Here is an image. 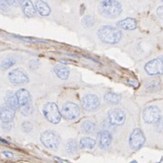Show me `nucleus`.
Here are the masks:
<instances>
[{"label": "nucleus", "mask_w": 163, "mask_h": 163, "mask_svg": "<svg viewBox=\"0 0 163 163\" xmlns=\"http://www.w3.org/2000/svg\"><path fill=\"white\" fill-rule=\"evenodd\" d=\"M98 38L104 42L108 44H115L120 41L122 38L121 31L112 26H104L97 31Z\"/></svg>", "instance_id": "nucleus-1"}, {"label": "nucleus", "mask_w": 163, "mask_h": 163, "mask_svg": "<svg viewBox=\"0 0 163 163\" xmlns=\"http://www.w3.org/2000/svg\"><path fill=\"white\" fill-rule=\"evenodd\" d=\"M101 14L107 17H116L122 11L121 4L117 1H102L99 5Z\"/></svg>", "instance_id": "nucleus-2"}, {"label": "nucleus", "mask_w": 163, "mask_h": 163, "mask_svg": "<svg viewBox=\"0 0 163 163\" xmlns=\"http://www.w3.org/2000/svg\"><path fill=\"white\" fill-rule=\"evenodd\" d=\"M43 114L45 118L52 123V124H58L60 121L61 118V113L58 108L57 105L54 103H47L42 109Z\"/></svg>", "instance_id": "nucleus-3"}, {"label": "nucleus", "mask_w": 163, "mask_h": 163, "mask_svg": "<svg viewBox=\"0 0 163 163\" xmlns=\"http://www.w3.org/2000/svg\"><path fill=\"white\" fill-rule=\"evenodd\" d=\"M41 141L45 148L50 149H56L60 144V137L54 131L47 130L41 134Z\"/></svg>", "instance_id": "nucleus-4"}, {"label": "nucleus", "mask_w": 163, "mask_h": 163, "mask_svg": "<svg viewBox=\"0 0 163 163\" xmlns=\"http://www.w3.org/2000/svg\"><path fill=\"white\" fill-rule=\"evenodd\" d=\"M143 119L146 123L157 124L161 119V113L160 109L156 107H148L143 111Z\"/></svg>", "instance_id": "nucleus-5"}, {"label": "nucleus", "mask_w": 163, "mask_h": 163, "mask_svg": "<svg viewBox=\"0 0 163 163\" xmlns=\"http://www.w3.org/2000/svg\"><path fill=\"white\" fill-rule=\"evenodd\" d=\"M145 71L149 75L163 74V57H160L149 61L145 66Z\"/></svg>", "instance_id": "nucleus-6"}, {"label": "nucleus", "mask_w": 163, "mask_h": 163, "mask_svg": "<svg viewBox=\"0 0 163 163\" xmlns=\"http://www.w3.org/2000/svg\"><path fill=\"white\" fill-rule=\"evenodd\" d=\"M60 113H61V115L65 119L73 120V119H76L79 116L80 109H79L77 105H75L73 103H71V102H67L62 106Z\"/></svg>", "instance_id": "nucleus-7"}, {"label": "nucleus", "mask_w": 163, "mask_h": 163, "mask_svg": "<svg viewBox=\"0 0 163 163\" xmlns=\"http://www.w3.org/2000/svg\"><path fill=\"white\" fill-rule=\"evenodd\" d=\"M145 143V136L139 128L134 129L129 138V145L132 149H139Z\"/></svg>", "instance_id": "nucleus-8"}, {"label": "nucleus", "mask_w": 163, "mask_h": 163, "mask_svg": "<svg viewBox=\"0 0 163 163\" xmlns=\"http://www.w3.org/2000/svg\"><path fill=\"white\" fill-rule=\"evenodd\" d=\"M8 80L11 83L17 85L29 82V76L20 69H15L8 73Z\"/></svg>", "instance_id": "nucleus-9"}, {"label": "nucleus", "mask_w": 163, "mask_h": 163, "mask_svg": "<svg viewBox=\"0 0 163 163\" xmlns=\"http://www.w3.org/2000/svg\"><path fill=\"white\" fill-rule=\"evenodd\" d=\"M82 106L87 111H95L99 107L100 100L95 95H87L83 98Z\"/></svg>", "instance_id": "nucleus-10"}, {"label": "nucleus", "mask_w": 163, "mask_h": 163, "mask_svg": "<svg viewBox=\"0 0 163 163\" xmlns=\"http://www.w3.org/2000/svg\"><path fill=\"white\" fill-rule=\"evenodd\" d=\"M108 119L109 122L112 125L119 126V125H122L125 122L126 115H125V113L120 109H112L109 112Z\"/></svg>", "instance_id": "nucleus-11"}, {"label": "nucleus", "mask_w": 163, "mask_h": 163, "mask_svg": "<svg viewBox=\"0 0 163 163\" xmlns=\"http://www.w3.org/2000/svg\"><path fill=\"white\" fill-rule=\"evenodd\" d=\"M18 105L21 108L30 106V95L26 89H19L16 93Z\"/></svg>", "instance_id": "nucleus-12"}, {"label": "nucleus", "mask_w": 163, "mask_h": 163, "mask_svg": "<svg viewBox=\"0 0 163 163\" xmlns=\"http://www.w3.org/2000/svg\"><path fill=\"white\" fill-rule=\"evenodd\" d=\"M98 142L102 149L108 148L112 142V135L107 130H102L98 133Z\"/></svg>", "instance_id": "nucleus-13"}, {"label": "nucleus", "mask_w": 163, "mask_h": 163, "mask_svg": "<svg viewBox=\"0 0 163 163\" xmlns=\"http://www.w3.org/2000/svg\"><path fill=\"white\" fill-rule=\"evenodd\" d=\"M15 115V110L11 109L10 107H6V106H3L1 107V121L3 122V124H8L10 123Z\"/></svg>", "instance_id": "nucleus-14"}, {"label": "nucleus", "mask_w": 163, "mask_h": 163, "mask_svg": "<svg viewBox=\"0 0 163 163\" xmlns=\"http://www.w3.org/2000/svg\"><path fill=\"white\" fill-rule=\"evenodd\" d=\"M117 26L120 27L123 29H126V30H132V29H135L137 28V22L134 18L127 17V18H125L123 20L118 21Z\"/></svg>", "instance_id": "nucleus-15"}, {"label": "nucleus", "mask_w": 163, "mask_h": 163, "mask_svg": "<svg viewBox=\"0 0 163 163\" xmlns=\"http://www.w3.org/2000/svg\"><path fill=\"white\" fill-rule=\"evenodd\" d=\"M54 72L56 75L61 80H67V78L69 77V73H70L69 69L62 64L56 65L54 68Z\"/></svg>", "instance_id": "nucleus-16"}, {"label": "nucleus", "mask_w": 163, "mask_h": 163, "mask_svg": "<svg viewBox=\"0 0 163 163\" xmlns=\"http://www.w3.org/2000/svg\"><path fill=\"white\" fill-rule=\"evenodd\" d=\"M6 106L10 107L13 110H17L18 108L19 105H18V101H17V95H13L12 93H8L6 95Z\"/></svg>", "instance_id": "nucleus-17"}, {"label": "nucleus", "mask_w": 163, "mask_h": 163, "mask_svg": "<svg viewBox=\"0 0 163 163\" xmlns=\"http://www.w3.org/2000/svg\"><path fill=\"white\" fill-rule=\"evenodd\" d=\"M21 7H22V10L24 12V14L29 17H31L35 15L36 13V10H35V7L33 6V4L30 2V1H23L21 3Z\"/></svg>", "instance_id": "nucleus-18"}, {"label": "nucleus", "mask_w": 163, "mask_h": 163, "mask_svg": "<svg viewBox=\"0 0 163 163\" xmlns=\"http://www.w3.org/2000/svg\"><path fill=\"white\" fill-rule=\"evenodd\" d=\"M36 8L41 16H49L51 13L50 6L43 1H38L36 3Z\"/></svg>", "instance_id": "nucleus-19"}, {"label": "nucleus", "mask_w": 163, "mask_h": 163, "mask_svg": "<svg viewBox=\"0 0 163 163\" xmlns=\"http://www.w3.org/2000/svg\"><path fill=\"white\" fill-rule=\"evenodd\" d=\"M95 146V140L90 138H83L80 140V148L81 149H92Z\"/></svg>", "instance_id": "nucleus-20"}, {"label": "nucleus", "mask_w": 163, "mask_h": 163, "mask_svg": "<svg viewBox=\"0 0 163 163\" xmlns=\"http://www.w3.org/2000/svg\"><path fill=\"white\" fill-rule=\"evenodd\" d=\"M105 100L110 104H117L121 100V95L116 93H107L104 96Z\"/></svg>", "instance_id": "nucleus-21"}, {"label": "nucleus", "mask_w": 163, "mask_h": 163, "mask_svg": "<svg viewBox=\"0 0 163 163\" xmlns=\"http://www.w3.org/2000/svg\"><path fill=\"white\" fill-rule=\"evenodd\" d=\"M82 129L84 133H92L95 129V125L92 121H84L82 124Z\"/></svg>", "instance_id": "nucleus-22"}, {"label": "nucleus", "mask_w": 163, "mask_h": 163, "mask_svg": "<svg viewBox=\"0 0 163 163\" xmlns=\"http://www.w3.org/2000/svg\"><path fill=\"white\" fill-rule=\"evenodd\" d=\"M147 90L149 92H155V91H158L160 88H161V83L159 81H152V82H149L148 84H147Z\"/></svg>", "instance_id": "nucleus-23"}, {"label": "nucleus", "mask_w": 163, "mask_h": 163, "mask_svg": "<svg viewBox=\"0 0 163 163\" xmlns=\"http://www.w3.org/2000/svg\"><path fill=\"white\" fill-rule=\"evenodd\" d=\"M66 149L69 153H74L77 149V143L75 139H70L68 140L66 144Z\"/></svg>", "instance_id": "nucleus-24"}, {"label": "nucleus", "mask_w": 163, "mask_h": 163, "mask_svg": "<svg viewBox=\"0 0 163 163\" xmlns=\"http://www.w3.org/2000/svg\"><path fill=\"white\" fill-rule=\"evenodd\" d=\"M15 62H16L15 59H13V58H6L1 63V69L2 70H6L9 67H11L12 65H14Z\"/></svg>", "instance_id": "nucleus-25"}, {"label": "nucleus", "mask_w": 163, "mask_h": 163, "mask_svg": "<svg viewBox=\"0 0 163 163\" xmlns=\"http://www.w3.org/2000/svg\"><path fill=\"white\" fill-rule=\"evenodd\" d=\"M82 23L84 27L86 28H91L94 24H95V20H94V17L92 16H85L83 20H82Z\"/></svg>", "instance_id": "nucleus-26"}, {"label": "nucleus", "mask_w": 163, "mask_h": 163, "mask_svg": "<svg viewBox=\"0 0 163 163\" xmlns=\"http://www.w3.org/2000/svg\"><path fill=\"white\" fill-rule=\"evenodd\" d=\"M32 128H33V126H32V124H31L30 122L26 121V122H24V123L22 124V129H23L25 132H30V131L32 130Z\"/></svg>", "instance_id": "nucleus-27"}, {"label": "nucleus", "mask_w": 163, "mask_h": 163, "mask_svg": "<svg viewBox=\"0 0 163 163\" xmlns=\"http://www.w3.org/2000/svg\"><path fill=\"white\" fill-rule=\"evenodd\" d=\"M21 113H22V114L25 115V116L30 115V114H32V107H31V106H29V107H27L21 108Z\"/></svg>", "instance_id": "nucleus-28"}, {"label": "nucleus", "mask_w": 163, "mask_h": 163, "mask_svg": "<svg viewBox=\"0 0 163 163\" xmlns=\"http://www.w3.org/2000/svg\"><path fill=\"white\" fill-rule=\"evenodd\" d=\"M29 67H30V69H32V70H34V69H37L38 67H39V60H31L30 61H29Z\"/></svg>", "instance_id": "nucleus-29"}, {"label": "nucleus", "mask_w": 163, "mask_h": 163, "mask_svg": "<svg viewBox=\"0 0 163 163\" xmlns=\"http://www.w3.org/2000/svg\"><path fill=\"white\" fill-rule=\"evenodd\" d=\"M157 130L160 132H163V119H161L157 124H156Z\"/></svg>", "instance_id": "nucleus-30"}, {"label": "nucleus", "mask_w": 163, "mask_h": 163, "mask_svg": "<svg viewBox=\"0 0 163 163\" xmlns=\"http://www.w3.org/2000/svg\"><path fill=\"white\" fill-rule=\"evenodd\" d=\"M157 14H158V16L163 19V6H160L158 9H157Z\"/></svg>", "instance_id": "nucleus-31"}, {"label": "nucleus", "mask_w": 163, "mask_h": 163, "mask_svg": "<svg viewBox=\"0 0 163 163\" xmlns=\"http://www.w3.org/2000/svg\"><path fill=\"white\" fill-rule=\"evenodd\" d=\"M3 153H4V155H5L6 157H7V158H12V157H13V153L7 152V151H4Z\"/></svg>", "instance_id": "nucleus-32"}, {"label": "nucleus", "mask_w": 163, "mask_h": 163, "mask_svg": "<svg viewBox=\"0 0 163 163\" xmlns=\"http://www.w3.org/2000/svg\"><path fill=\"white\" fill-rule=\"evenodd\" d=\"M55 161H57L58 162H60V163H69L68 161H64V160H60V158H58V157H55Z\"/></svg>", "instance_id": "nucleus-33"}, {"label": "nucleus", "mask_w": 163, "mask_h": 163, "mask_svg": "<svg viewBox=\"0 0 163 163\" xmlns=\"http://www.w3.org/2000/svg\"><path fill=\"white\" fill-rule=\"evenodd\" d=\"M1 142H2V143H5V144H6V145H9V143H8L7 141L4 140V139H1Z\"/></svg>", "instance_id": "nucleus-34"}, {"label": "nucleus", "mask_w": 163, "mask_h": 163, "mask_svg": "<svg viewBox=\"0 0 163 163\" xmlns=\"http://www.w3.org/2000/svg\"><path fill=\"white\" fill-rule=\"evenodd\" d=\"M130 163H138V162H137V161H131V162H130Z\"/></svg>", "instance_id": "nucleus-35"}]
</instances>
